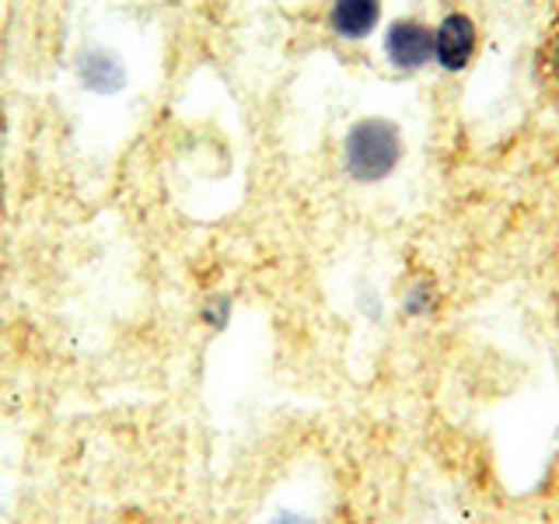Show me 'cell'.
Returning a JSON list of instances; mask_svg holds the SVG:
<instances>
[{"instance_id":"7","label":"cell","mask_w":559,"mask_h":524,"mask_svg":"<svg viewBox=\"0 0 559 524\" xmlns=\"http://www.w3.org/2000/svg\"><path fill=\"white\" fill-rule=\"evenodd\" d=\"M227 314H231V305H227L224 297H221V301H214V305H206V308H203V319H206L210 325H217V329L227 322Z\"/></svg>"},{"instance_id":"5","label":"cell","mask_w":559,"mask_h":524,"mask_svg":"<svg viewBox=\"0 0 559 524\" xmlns=\"http://www.w3.org/2000/svg\"><path fill=\"white\" fill-rule=\"evenodd\" d=\"M378 14H381L378 0H332L329 22L343 39H364V35L374 32Z\"/></svg>"},{"instance_id":"8","label":"cell","mask_w":559,"mask_h":524,"mask_svg":"<svg viewBox=\"0 0 559 524\" xmlns=\"http://www.w3.org/2000/svg\"><path fill=\"white\" fill-rule=\"evenodd\" d=\"M270 524H314L308 514H297V511H284V514H276Z\"/></svg>"},{"instance_id":"2","label":"cell","mask_w":559,"mask_h":524,"mask_svg":"<svg viewBox=\"0 0 559 524\" xmlns=\"http://www.w3.org/2000/svg\"><path fill=\"white\" fill-rule=\"evenodd\" d=\"M74 74L84 92L98 98H112L127 87V63L105 46H84L74 60Z\"/></svg>"},{"instance_id":"1","label":"cell","mask_w":559,"mask_h":524,"mask_svg":"<svg viewBox=\"0 0 559 524\" xmlns=\"http://www.w3.org/2000/svg\"><path fill=\"white\" fill-rule=\"evenodd\" d=\"M402 157V136L389 119H360L354 130L346 133L343 162L349 179L357 182H381L392 175Z\"/></svg>"},{"instance_id":"4","label":"cell","mask_w":559,"mask_h":524,"mask_svg":"<svg viewBox=\"0 0 559 524\" xmlns=\"http://www.w3.org/2000/svg\"><path fill=\"white\" fill-rule=\"evenodd\" d=\"M476 49V28L465 14H448L441 28L433 32V60L444 70H462Z\"/></svg>"},{"instance_id":"6","label":"cell","mask_w":559,"mask_h":524,"mask_svg":"<svg viewBox=\"0 0 559 524\" xmlns=\"http://www.w3.org/2000/svg\"><path fill=\"white\" fill-rule=\"evenodd\" d=\"M433 305H437V294H433V287H427V284H416V287L406 294V311H409V314H427Z\"/></svg>"},{"instance_id":"3","label":"cell","mask_w":559,"mask_h":524,"mask_svg":"<svg viewBox=\"0 0 559 524\" xmlns=\"http://www.w3.org/2000/svg\"><path fill=\"white\" fill-rule=\"evenodd\" d=\"M384 49H389V60L395 67L419 70L433 60V32L424 22H416V17H402L384 35Z\"/></svg>"}]
</instances>
